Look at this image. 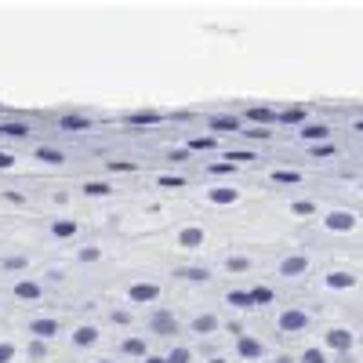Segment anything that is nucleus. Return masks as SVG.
Listing matches in <instances>:
<instances>
[{
	"label": "nucleus",
	"instance_id": "6",
	"mask_svg": "<svg viewBox=\"0 0 363 363\" xmlns=\"http://www.w3.org/2000/svg\"><path fill=\"white\" fill-rule=\"evenodd\" d=\"M330 345L345 349V345H349V335H345V330H335V335H330Z\"/></svg>",
	"mask_w": 363,
	"mask_h": 363
},
{
	"label": "nucleus",
	"instance_id": "19",
	"mask_svg": "<svg viewBox=\"0 0 363 363\" xmlns=\"http://www.w3.org/2000/svg\"><path fill=\"white\" fill-rule=\"evenodd\" d=\"M0 167H11V157L8 153H0Z\"/></svg>",
	"mask_w": 363,
	"mask_h": 363
},
{
	"label": "nucleus",
	"instance_id": "15",
	"mask_svg": "<svg viewBox=\"0 0 363 363\" xmlns=\"http://www.w3.org/2000/svg\"><path fill=\"white\" fill-rule=\"evenodd\" d=\"M330 284H335V287H345V284H349V277H342V272H335V277H330Z\"/></svg>",
	"mask_w": 363,
	"mask_h": 363
},
{
	"label": "nucleus",
	"instance_id": "20",
	"mask_svg": "<svg viewBox=\"0 0 363 363\" xmlns=\"http://www.w3.org/2000/svg\"><path fill=\"white\" fill-rule=\"evenodd\" d=\"M356 128H359V131H363V120H359V124H356Z\"/></svg>",
	"mask_w": 363,
	"mask_h": 363
},
{
	"label": "nucleus",
	"instance_id": "1",
	"mask_svg": "<svg viewBox=\"0 0 363 363\" xmlns=\"http://www.w3.org/2000/svg\"><path fill=\"white\" fill-rule=\"evenodd\" d=\"M301 323H306V316H301V313H287V316H284V327H287V330H298Z\"/></svg>",
	"mask_w": 363,
	"mask_h": 363
},
{
	"label": "nucleus",
	"instance_id": "17",
	"mask_svg": "<svg viewBox=\"0 0 363 363\" xmlns=\"http://www.w3.org/2000/svg\"><path fill=\"white\" fill-rule=\"evenodd\" d=\"M306 363H323V356H320V352H309V356H306Z\"/></svg>",
	"mask_w": 363,
	"mask_h": 363
},
{
	"label": "nucleus",
	"instance_id": "14",
	"mask_svg": "<svg viewBox=\"0 0 363 363\" xmlns=\"http://www.w3.org/2000/svg\"><path fill=\"white\" fill-rule=\"evenodd\" d=\"M277 182H298V174H291V171H277Z\"/></svg>",
	"mask_w": 363,
	"mask_h": 363
},
{
	"label": "nucleus",
	"instance_id": "5",
	"mask_svg": "<svg viewBox=\"0 0 363 363\" xmlns=\"http://www.w3.org/2000/svg\"><path fill=\"white\" fill-rule=\"evenodd\" d=\"M301 269H306V262H301V258H291V262H284V272H287V277H291V272H301Z\"/></svg>",
	"mask_w": 363,
	"mask_h": 363
},
{
	"label": "nucleus",
	"instance_id": "21",
	"mask_svg": "<svg viewBox=\"0 0 363 363\" xmlns=\"http://www.w3.org/2000/svg\"><path fill=\"white\" fill-rule=\"evenodd\" d=\"M149 363H160V359H149Z\"/></svg>",
	"mask_w": 363,
	"mask_h": 363
},
{
	"label": "nucleus",
	"instance_id": "3",
	"mask_svg": "<svg viewBox=\"0 0 363 363\" xmlns=\"http://www.w3.org/2000/svg\"><path fill=\"white\" fill-rule=\"evenodd\" d=\"M153 294H157L153 287H135V291H131V298H135V301H149Z\"/></svg>",
	"mask_w": 363,
	"mask_h": 363
},
{
	"label": "nucleus",
	"instance_id": "9",
	"mask_svg": "<svg viewBox=\"0 0 363 363\" xmlns=\"http://www.w3.org/2000/svg\"><path fill=\"white\" fill-rule=\"evenodd\" d=\"M18 294H22V298H37V287H33V284H18Z\"/></svg>",
	"mask_w": 363,
	"mask_h": 363
},
{
	"label": "nucleus",
	"instance_id": "4",
	"mask_svg": "<svg viewBox=\"0 0 363 363\" xmlns=\"http://www.w3.org/2000/svg\"><path fill=\"white\" fill-rule=\"evenodd\" d=\"M345 225H352L349 215H330V229H345Z\"/></svg>",
	"mask_w": 363,
	"mask_h": 363
},
{
	"label": "nucleus",
	"instance_id": "16",
	"mask_svg": "<svg viewBox=\"0 0 363 363\" xmlns=\"http://www.w3.org/2000/svg\"><path fill=\"white\" fill-rule=\"evenodd\" d=\"M0 131H4V135H22L26 128H18V124H8V128H0Z\"/></svg>",
	"mask_w": 363,
	"mask_h": 363
},
{
	"label": "nucleus",
	"instance_id": "10",
	"mask_svg": "<svg viewBox=\"0 0 363 363\" xmlns=\"http://www.w3.org/2000/svg\"><path fill=\"white\" fill-rule=\"evenodd\" d=\"M77 342H80V345H84V342H95V330H91V327H87V330H80Z\"/></svg>",
	"mask_w": 363,
	"mask_h": 363
},
{
	"label": "nucleus",
	"instance_id": "7",
	"mask_svg": "<svg viewBox=\"0 0 363 363\" xmlns=\"http://www.w3.org/2000/svg\"><path fill=\"white\" fill-rule=\"evenodd\" d=\"M200 240H203V236H200L196 229H189V233H182V244H189V247H193V244H200Z\"/></svg>",
	"mask_w": 363,
	"mask_h": 363
},
{
	"label": "nucleus",
	"instance_id": "11",
	"mask_svg": "<svg viewBox=\"0 0 363 363\" xmlns=\"http://www.w3.org/2000/svg\"><path fill=\"white\" fill-rule=\"evenodd\" d=\"M215 128H222V131H236V120H215Z\"/></svg>",
	"mask_w": 363,
	"mask_h": 363
},
{
	"label": "nucleus",
	"instance_id": "12",
	"mask_svg": "<svg viewBox=\"0 0 363 363\" xmlns=\"http://www.w3.org/2000/svg\"><path fill=\"white\" fill-rule=\"evenodd\" d=\"M62 128H84V120H77V116H66V120H62Z\"/></svg>",
	"mask_w": 363,
	"mask_h": 363
},
{
	"label": "nucleus",
	"instance_id": "13",
	"mask_svg": "<svg viewBox=\"0 0 363 363\" xmlns=\"http://www.w3.org/2000/svg\"><path fill=\"white\" fill-rule=\"evenodd\" d=\"M306 135H309V138H323V135H327V128H306Z\"/></svg>",
	"mask_w": 363,
	"mask_h": 363
},
{
	"label": "nucleus",
	"instance_id": "2",
	"mask_svg": "<svg viewBox=\"0 0 363 363\" xmlns=\"http://www.w3.org/2000/svg\"><path fill=\"white\" fill-rule=\"evenodd\" d=\"M33 335H44V338H48V335H55V323H51V320H40V323H33Z\"/></svg>",
	"mask_w": 363,
	"mask_h": 363
},
{
	"label": "nucleus",
	"instance_id": "18",
	"mask_svg": "<svg viewBox=\"0 0 363 363\" xmlns=\"http://www.w3.org/2000/svg\"><path fill=\"white\" fill-rule=\"evenodd\" d=\"M8 356H11V349H8V345H0V363H4Z\"/></svg>",
	"mask_w": 363,
	"mask_h": 363
},
{
	"label": "nucleus",
	"instance_id": "8",
	"mask_svg": "<svg viewBox=\"0 0 363 363\" xmlns=\"http://www.w3.org/2000/svg\"><path fill=\"white\" fill-rule=\"evenodd\" d=\"M37 157H40V160H48V164H58V160H62V157H58V153H55V149H40V153H37Z\"/></svg>",
	"mask_w": 363,
	"mask_h": 363
}]
</instances>
